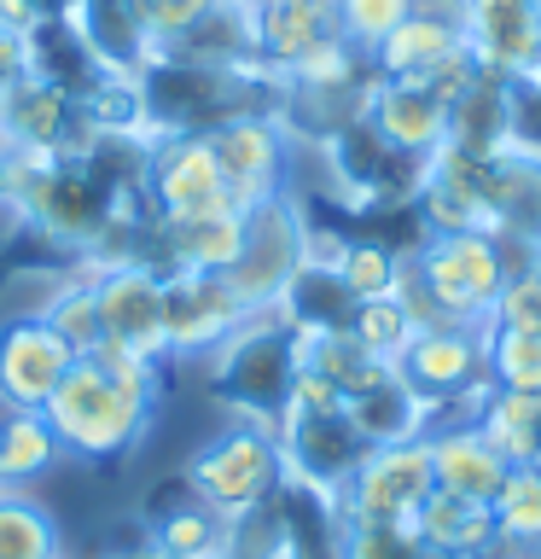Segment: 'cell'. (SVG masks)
Wrapping results in <instances>:
<instances>
[{
  "instance_id": "4316f807",
  "label": "cell",
  "mask_w": 541,
  "mask_h": 559,
  "mask_svg": "<svg viewBox=\"0 0 541 559\" xmlns=\"http://www.w3.org/2000/svg\"><path fill=\"white\" fill-rule=\"evenodd\" d=\"M227 536H233V519L216 513L209 501H199L187 489L175 507H157L152 513V542L175 559H209V554H227Z\"/></svg>"
},
{
  "instance_id": "277c9868",
  "label": "cell",
  "mask_w": 541,
  "mask_h": 559,
  "mask_svg": "<svg viewBox=\"0 0 541 559\" xmlns=\"http://www.w3.org/2000/svg\"><path fill=\"white\" fill-rule=\"evenodd\" d=\"M286 484V461H279V431L233 419L187 461V489L209 501L227 519H244L256 507H268Z\"/></svg>"
},
{
  "instance_id": "6da1fadb",
  "label": "cell",
  "mask_w": 541,
  "mask_h": 559,
  "mask_svg": "<svg viewBox=\"0 0 541 559\" xmlns=\"http://www.w3.org/2000/svg\"><path fill=\"white\" fill-rule=\"evenodd\" d=\"M152 402H157V361H146L129 344L99 338L87 356H76V367L52 391L47 419L64 454L122 461L152 426Z\"/></svg>"
},
{
  "instance_id": "f907efd6",
  "label": "cell",
  "mask_w": 541,
  "mask_h": 559,
  "mask_svg": "<svg viewBox=\"0 0 541 559\" xmlns=\"http://www.w3.org/2000/svg\"><path fill=\"white\" fill-rule=\"evenodd\" d=\"M209 559H233V554H209Z\"/></svg>"
},
{
  "instance_id": "7a4b0ae2",
  "label": "cell",
  "mask_w": 541,
  "mask_h": 559,
  "mask_svg": "<svg viewBox=\"0 0 541 559\" xmlns=\"http://www.w3.org/2000/svg\"><path fill=\"white\" fill-rule=\"evenodd\" d=\"M506 274H513V262H506L501 239H489V234H425V245L408 257V274H401L396 297L413 309L419 326H436V321L489 326Z\"/></svg>"
},
{
  "instance_id": "bcb514c9",
  "label": "cell",
  "mask_w": 541,
  "mask_h": 559,
  "mask_svg": "<svg viewBox=\"0 0 541 559\" xmlns=\"http://www.w3.org/2000/svg\"><path fill=\"white\" fill-rule=\"evenodd\" d=\"M12 274H17V262H12L7 251H0V292H7V286H12Z\"/></svg>"
},
{
  "instance_id": "ffe728a7",
  "label": "cell",
  "mask_w": 541,
  "mask_h": 559,
  "mask_svg": "<svg viewBox=\"0 0 541 559\" xmlns=\"http://www.w3.org/2000/svg\"><path fill=\"white\" fill-rule=\"evenodd\" d=\"M157 234V269H199V274H227L244 239V210H204V216H175L152 222Z\"/></svg>"
},
{
  "instance_id": "f1b7e54d",
  "label": "cell",
  "mask_w": 541,
  "mask_h": 559,
  "mask_svg": "<svg viewBox=\"0 0 541 559\" xmlns=\"http://www.w3.org/2000/svg\"><path fill=\"white\" fill-rule=\"evenodd\" d=\"M326 262L338 269V280L361 297H390L401 292V274H408V257L396 251L390 239H332Z\"/></svg>"
},
{
  "instance_id": "1f68e13d",
  "label": "cell",
  "mask_w": 541,
  "mask_h": 559,
  "mask_svg": "<svg viewBox=\"0 0 541 559\" xmlns=\"http://www.w3.org/2000/svg\"><path fill=\"white\" fill-rule=\"evenodd\" d=\"M41 321L59 332L76 356H87V349L105 338V326H99V274H70L64 286L41 304Z\"/></svg>"
},
{
  "instance_id": "7c38bea8",
  "label": "cell",
  "mask_w": 541,
  "mask_h": 559,
  "mask_svg": "<svg viewBox=\"0 0 541 559\" xmlns=\"http://www.w3.org/2000/svg\"><path fill=\"white\" fill-rule=\"evenodd\" d=\"M279 461H286V484L321 489L338 501L344 484L356 478V466L366 461V443L356 426L338 414H286L279 419Z\"/></svg>"
},
{
  "instance_id": "83f0119b",
  "label": "cell",
  "mask_w": 541,
  "mask_h": 559,
  "mask_svg": "<svg viewBox=\"0 0 541 559\" xmlns=\"http://www.w3.org/2000/svg\"><path fill=\"white\" fill-rule=\"evenodd\" d=\"M489 443L501 449L506 466H536V437H541V396L524 391H489L478 396V419H471Z\"/></svg>"
},
{
  "instance_id": "f35d334b",
  "label": "cell",
  "mask_w": 541,
  "mask_h": 559,
  "mask_svg": "<svg viewBox=\"0 0 541 559\" xmlns=\"http://www.w3.org/2000/svg\"><path fill=\"white\" fill-rule=\"evenodd\" d=\"M344 559H431L413 524H344Z\"/></svg>"
},
{
  "instance_id": "ee69618b",
  "label": "cell",
  "mask_w": 541,
  "mask_h": 559,
  "mask_svg": "<svg viewBox=\"0 0 541 559\" xmlns=\"http://www.w3.org/2000/svg\"><path fill=\"white\" fill-rule=\"evenodd\" d=\"M111 559H175V554H164L152 536H140V542H129V548H122V554H111Z\"/></svg>"
},
{
  "instance_id": "cb8c5ba5",
  "label": "cell",
  "mask_w": 541,
  "mask_h": 559,
  "mask_svg": "<svg viewBox=\"0 0 541 559\" xmlns=\"http://www.w3.org/2000/svg\"><path fill=\"white\" fill-rule=\"evenodd\" d=\"M279 314L303 332H349V314H356V292L338 280V269H332L326 257H309L303 269H297V280L286 286V297H279Z\"/></svg>"
},
{
  "instance_id": "44dd1931",
  "label": "cell",
  "mask_w": 541,
  "mask_h": 559,
  "mask_svg": "<svg viewBox=\"0 0 541 559\" xmlns=\"http://www.w3.org/2000/svg\"><path fill=\"white\" fill-rule=\"evenodd\" d=\"M425 449H431V472H436V489L448 496H466V501H495L501 484H506V466L501 449L489 443L478 426H448V431H425Z\"/></svg>"
},
{
  "instance_id": "60d3db41",
  "label": "cell",
  "mask_w": 541,
  "mask_h": 559,
  "mask_svg": "<svg viewBox=\"0 0 541 559\" xmlns=\"http://www.w3.org/2000/svg\"><path fill=\"white\" fill-rule=\"evenodd\" d=\"M41 17H52L41 0H0V29L7 35H17V41H24V35L41 24Z\"/></svg>"
},
{
  "instance_id": "ba28073f",
  "label": "cell",
  "mask_w": 541,
  "mask_h": 559,
  "mask_svg": "<svg viewBox=\"0 0 541 559\" xmlns=\"http://www.w3.org/2000/svg\"><path fill=\"white\" fill-rule=\"evenodd\" d=\"M478 204H483V234L506 245V262L536 257L541 251V152L518 140L501 157H483Z\"/></svg>"
},
{
  "instance_id": "c3c4849f",
  "label": "cell",
  "mask_w": 541,
  "mask_h": 559,
  "mask_svg": "<svg viewBox=\"0 0 541 559\" xmlns=\"http://www.w3.org/2000/svg\"><path fill=\"white\" fill-rule=\"evenodd\" d=\"M536 466H541V437H536Z\"/></svg>"
},
{
  "instance_id": "d4e9b609",
  "label": "cell",
  "mask_w": 541,
  "mask_h": 559,
  "mask_svg": "<svg viewBox=\"0 0 541 559\" xmlns=\"http://www.w3.org/2000/svg\"><path fill=\"white\" fill-rule=\"evenodd\" d=\"M466 35L443 24V17H425V12H408L401 24L384 35V41L373 47V76H408L419 82L425 70H436L448 59V52H460Z\"/></svg>"
},
{
  "instance_id": "f546056e",
  "label": "cell",
  "mask_w": 541,
  "mask_h": 559,
  "mask_svg": "<svg viewBox=\"0 0 541 559\" xmlns=\"http://www.w3.org/2000/svg\"><path fill=\"white\" fill-rule=\"evenodd\" d=\"M495 507V542L518 554L541 559V466H513L501 484V496L489 501Z\"/></svg>"
},
{
  "instance_id": "d6986e66",
  "label": "cell",
  "mask_w": 541,
  "mask_h": 559,
  "mask_svg": "<svg viewBox=\"0 0 541 559\" xmlns=\"http://www.w3.org/2000/svg\"><path fill=\"white\" fill-rule=\"evenodd\" d=\"M431 402L413 391L408 379L396 373V367H384V373L366 384V391L344 396V419L356 426V437L366 449H396V443H419V437L431 431Z\"/></svg>"
},
{
  "instance_id": "8fae6325",
  "label": "cell",
  "mask_w": 541,
  "mask_h": 559,
  "mask_svg": "<svg viewBox=\"0 0 541 559\" xmlns=\"http://www.w3.org/2000/svg\"><path fill=\"white\" fill-rule=\"evenodd\" d=\"M94 129L82 122V99L52 87L41 76H17L0 99V146L7 152H87L94 146Z\"/></svg>"
},
{
  "instance_id": "2e32d148",
  "label": "cell",
  "mask_w": 541,
  "mask_h": 559,
  "mask_svg": "<svg viewBox=\"0 0 541 559\" xmlns=\"http://www.w3.org/2000/svg\"><path fill=\"white\" fill-rule=\"evenodd\" d=\"M466 47L478 70L506 82H530L541 70V12L524 0H466Z\"/></svg>"
},
{
  "instance_id": "9a60e30c",
  "label": "cell",
  "mask_w": 541,
  "mask_h": 559,
  "mask_svg": "<svg viewBox=\"0 0 541 559\" xmlns=\"http://www.w3.org/2000/svg\"><path fill=\"white\" fill-rule=\"evenodd\" d=\"M99 326L111 344L140 349L146 361H164V269L157 262H117L99 269Z\"/></svg>"
},
{
  "instance_id": "74e56055",
  "label": "cell",
  "mask_w": 541,
  "mask_h": 559,
  "mask_svg": "<svg viewBox=\"0 0 541 559\" xmlns=\"http://www.w3.org/2000/svg\"><path fill=\"white\" fill-rule=\"evenodd\" d=\"M408 12H413V0H338V35L373 59V47H378Z\"/></svg>"
},
{
  "instance_id": "ac0fdd59",
  "label": "cell",
  "mask_w": 541,
  "mask_h": 559,
  "mask_svg": "<svg viewBox=\"0 0 541 559\" xmlns=\"http://www.w3.org/2000/svg\"><path fill=\"white\" fill-rule=\"evenodd\" d=\"M524 140V94L506 76H483L448 105V140L443 146L466 152V157H501L506 146Z\"/></svg>"
},
{
  "instance_id": "484cf974",
  "label": "cell",
  "mask_w": 541,
  "mask_h": 559,
  "mask_svg": "<svg viewBox=\"0 0 541 559\" xmlns=\"http://www.w3.org/2000/svg\"><path fill=\"white\" fill-rule=\"evenodd\" d=\"M59 437H52L47 408H0V489H24L29 478L59 461Z\"/></svg>"
},
{
  "instance_id": "681fc988",
  "label": "cell",
  "mask_w": 541,
  "mask_h": 559,
  "mask_svg": "<svg viewBox=\"0 0 541 559\" xmlns=\"http://www.w3.org/2000/svg\"><path fill=\"white\" fill-rule=\"evenodd\" d=\"M524 7H536V12H541V0H524Z\"/></svg>"
},
{
  "instance_id": "603a6c76",
  "label": "cell",
  "mask_w": 541,
  "mask_h": 559,
  "mask_svg": "<svg viewBox=\"0 0 541 559\" xmlns=\"http://www.w3.org/2000/svg\"><path fill=\"white\" fill-rule=\"evenodd\" d=\"M413 536L425 542L431 559H483L495 548V507L431 489L425 507L413 513Z\"/></svg>"
},
{
  "instance_id": "836d02e7",
  "label": "cell",
  "mask_w": 541,
  "mask_h": 559,
  "mask_svg": "<svg viewBox=\"0 0 541 559\" xmlns=\"http://www.w3.org/2000/svg\"><path fill=\"white\" fill-rule=\"evenodd\" d=\"M483 367L495 391H524L541 396V332H513V326H489Z\"/></svg>"
},
{
  "instance_id": "30bf717a",
  "label": "cell",
  "mask_w": 541,
  "mask_h": 559,
  "mask_svg": "<svg viewBox=\"0 0 541 559\" xmlns=\"http://www.w3.org/2000/svg\"><path fill=\"white\" fill-rule=\"evenodd\" d=\"M244 326V304L227 274L164 269V344L169 356H209Z\"/></svg>"
},
{
  "instance_id": "3957f363",
  "label": "cell",
  "mask_w": 541,
  "mask_h": 559,
  "mask_svg": "<svg viewBox=\"0 0 541 559\" xmlns=\"http://www.w3.org/2000/svg\"><path fill=\"white\" fill-rule=\"evenodd\" d=\"M303 373V332L279 309L244 314V326L221 349H209V391L233 419L279 431Z\"/></svg>"
},
{
  "instance_id": "e0dca14e",
  "label": "cell",
  "mask_w": 541,
  "mask_h": 559,
  "mask_svg": "<svg viewBox=\"0 0 541 559\" xmlns=\"http://www.w3.org/2000/svg\"><path fill=\"white\" fill-rule=\"evenodd\" d=\"M361 117L373 122L378 140H390L408 157H436L448 140V105L425 82H408V76H373Z\"/></svg>"
},
{
  "instance_id": "5bb4252c",
  "label": "cell",
  "mask_w": 541,
  "mask_h": 559,
  "mask_svg": "<svg viewBox=\"0 0 541 559\" xmlns=\"http://www.w3.org/2000/svg\"><path fill=\"white\" fill-rule=\"evenodd\" d=\"M70 367H76V349L41 314L7 321L0 326V408H47Z\"/></svg>"
},
{
  "instance_id": "7bdbcfd3",
  "label": "cell",
  "mask_w": 541,
  "mask_h": 559,
  "mask_svg": "<svg viewBox=\"0 0 541 559\" xmlns=\"http://www.w3.org/2000/svg\"><path fill=\"white\" fill-rule=\"evenodd\" d=\"M413 12H425V17H443V24L466 29V0H413Z\"/></svg>"
},
{
  "instance_id": "d590c367",
  "label": "cell",
  "mask_w": 541,
  "mask_h": 559,
  "mask_svg": "<svg viewBox=\"0 0 541 559\" xmlns=\"http://www.w3.org/2000/svg\"><path fill=\"white\" fill-rule=\"evenodd\" d=\"M489 326L541 332V251L524 257V262H513V274H506V286H501V297H495Z\"/></svg>"
},
{
  "instance_id": "4fadbf2b",
  "label": "cell",
  "mask_w": 541,
  "mask_h": 559,
  "mask_svg": "<svg viewBox=\"0 0 541 559\" xmlns=\"http://www.w3.org/2000/svg\"><path fill=\"white\" fill-rule=\"evenodd\" d=\"M204 146L216 157L227 192H233L239 210H251L274 192H286V129L274 117H233V122H216L204 129Z\"/></svg>"
},
{
  "instance_id": "4dcf8cb0",
  "label": "cell",
  "mask_w": 541,
  "mask_h": 559,
  "mask_svg": "<svg viewBox=\"0 0 541 559\" xmlns=\"http://www.w3.org/2000/svg\"><path fill=\"white\" fill-rule=\"evenodd\" d=\"M303 367H309V373H321L338 396H356V391H366V384H373L390 361L366 356V349L349 338V332H309V338H303Z\"/></svg>"
},
{
  "instance_id": "52a82bcc",
  "label": "cell",
  "mask_w": 541,
  "mask_h": 559,
  "mask_svg": "<svg viewBox=\"0 0 541 559\" xmlns=\"http://www.w3.org/2000/svg\"><path fill=\"white\" fill-rule=\"evenodd\" d=\"M431 489H436V472H431L425 437L396 449H366V461L338 496V513L344 524H413Z\"/></svg>"
},
{
  "instance_id": "7dc6e473",
  "label": "cell",
  "mask_w": 541,
  "mask_h": 559,
  "mask_svg": "<svg viewBox=\"0 0 541 559\" xmlns=\"http://www.w3.org/2000/svg\"><path fill=\"white\" fill-rule=\"evenodd\" d=\"M518 87H524V94H541V70H536V76H530V82H518Z\"/></svg>"
},
{
  "instance_id": "7402d4cb",
  "label": "cell",
  "mask_w": 541,
  "mask_h": 559,
  "mask_svg": "<svg viewBox=\"0 0 541 559\" xmlns=\"http://www.w3.org/2000/svg\"><path fill=\"white\" fill-rule=\"evenodd\" d=\"M256 17V59L268 70H286L303 59V52L326 47L338 35V0H268Z\"/></svg>"
},
{
  "instance_id": "b9f144b4",
  "label": "cell",
  "mask_w": 541,
  "mask_h": 559,
  "mask_svg": "<svg viewBox=\"0 0 541 559\" xmlns=\"http://www.w3.org/2000/svg\"><path fill=\"white\" fill-rule=\"evenodd\" d=\"M17 76H24V41L0 29V99H7V87H12Z\"/></svg>"
},
{
  "instance_id": "9c48e42d",
  "label": "cell",
  "mask_w": 541,
  "mask_h": 559,
  "mask_svg": "<svg viewBox=\"0 0 541 559\" xmlns=\"http://www.w3.org/2000/svg\"><path fill=\"white\" fill-rule=\"evenodd\" d=\"M146 199L157 222L204 216V210H239L227 192L204 134H152L146 146Z\"/></svg>"
},
{
  "instance_id": "d6a6232c",
  "label": "cell",
  "mask_w": 541,
  "mask_h": 559,
  "mask_svg": "<svg viewBox=\"0 0 541 559\" xmlns=\"http://www.w3.org/2000/svg\"><path fill=\"white\" fill-rule=\"evenodd\" d=\"M413 332H419V321H413V309L401 304V297L390 292V297H361L356 304V314H349V338H356L366 356H378V361H401V349L413 344Z\"/></svg>"
},
{
  "instance_id": "ab89813d",
  "label": "cell",
  "mask_w": 541,
  "mask_h": 559,
  "mask_svg": "<svg viewBox=\"0 0 541 559\" xmlns=\"http://www.w3.org/2000/svg\"><path fill=\"white\" fill-rule=\"evenodd\" d=\"M478 76H483V70H478V59H471V47H460V52H448V59L436 64V70H425L419 82H425V87H431V94L443 99V105H454V99H460V94H466V87L478 82Z\"/></svg>"
},
{
  "instance_id": "8d00e7d4",
  "label": "cell",
  "mask_w": 541,
  "mask_h": 559,
  "mask_svg": "<svg viewBox=\"0 0 541 559\" xmlns=\"http://www.w3.org/2000/svg\"><path fill=\"white\" fill-rule=\"evenodd\" d=\"M140 35H146V52H164L169 41H181L192 24H204L216 12V0H129Z\"/></svg>"
},
{
  "instance_id": "f6af8a7d",
  "label": "cell",
  "mask_w": 541,
  "mask_h": 559,
  "mask_svg": "<svg viewBox=\"0 0 541 559\" xmlns=\"http://www.w3.org/2000/svg\"><path fill=\"white\" fill-rule=\"evenodd\" d=\"M7 192H12V152L0 146V204H7Z\"/></svg>"
},
{
  "instance_id": "5b68a950",
  "label": "cell",
  "mask_w": 541,
  "mask_h": 559,
  "mask_svg": "<svg viewBox=\"0 0 541 559\" xmlns=\"http://www.w3.org/2000/svg\"><path fill=\"white\" fill-rule=\"evenodd\" d=\"M303 262H309V216L297 210V199L274 192V199L244 210V239L233 269H227V286L244 304V314L279 309V297H286Z\"/></svg>"
},
{
  "instance_id": "e575fe53",
  "label": "cell",
  "mask_w": 541,
  "mask_h": 559,
  "mask_svg": "<svg viewBox=\"0 0 541 559\" xmlns=\"http://www.w3.org/2000/svg\"><path fill=\"white\" fill-rule=\"evenodd\" d=\"M0 559H59L52 519L17 489H0Z\"/></svg>"
},
{
  "instance_id": "8992f818",
  "label": "cell",
  "mask_w": 541,
  "mask_h": 559,
  "mask_svg": "<svg viewBox=\"0 0 541 559\" xmlns=\"http://www.w3.org/2000/svg\"><path fill=\"white\" fill-rule=\"evenodd\" d=\"M489 326L478 321H436L419 326L413 344L401 349L396 373L413 384L431 408H454V402H478L489 391V367H483Z\"/></svg>"
}]
</instances>
